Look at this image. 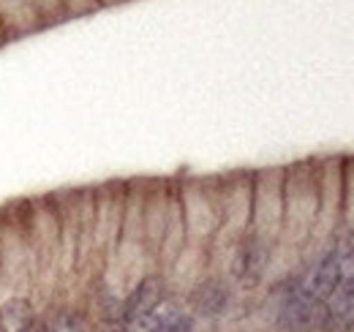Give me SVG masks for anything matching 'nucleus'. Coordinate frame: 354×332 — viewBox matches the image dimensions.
Instances as JSON below:
<instances>
[{
    "mask_svg": "<svg viewBox=\"0 0 354 332\" xmlns=\"http://www.w3.org/2000/svg\"><path fill=\"white\" fill-rule=\"evenodd\" d=\"M46 332H93L85 305L77 302H60L52 311H46Z\"/></svg>",
    "mask_w": 354,
    "mask_h": 332,
    "instance_id": "9d476101",
    "label": "nucleus"
},
{
    "mask_svg": "<svg viewBox=\"0 0 354 332\" xmlns=\"http://www.w3.org/2000/svg\"><path fill=\"white\" fill-rule=\"evenodd\" d=\"M316 208H319V188H316L313 158L283 164V226H281L278 248L303 259V250L308 246L310 229L316 221Z\"/></svg>",
    "mask_w": 354,
    "mask_h": 332,
    "instance_id": "f257e3e1",
    "label": "nucleus"
},
{
    "mask_svg": "<svg viewBox=\"0 0 354 332\" xmlns=\"http://www.w3.org/2000/svg\"><path fill=\"white\" fill-rule=\"evenodd\" d=\"M169 297H172V286L161 270L153 267L142 273L123 294V324H133L139 319L153 316Z\"/></svg>",
    "mask_w": 354,
    "mask_h": 332,
    "instance_id": "0eeeda50",
    "label": "nucleus"
},
{
    "mask_svg": "<svg viewBox=\"0 0 354 332\" xmlns=\"http://www.w3.org/2000/svg\"><path fill=\"white\" fill-rule=\"evenodd\" d=\"M283 226V166L254 169V202H251V229L267 240L278 243Z\"/></svg>",
    "mask_w": 354,
    "mask_h": 332,
    "instance_id": "423d86ee",
    "label": "nucleus"
},
{
    "mask_svg": "<svg viewBox=\"0 0 354 332\" xmlns=\"http://www.w3.org/2000/svg\"><path fill=\"white\" fill-rule=\"evenodd\" d=\"M180 208L185 218V234L194 246H207L216 240L221 226L218 205V174L210 177H177Z\"/></svg>",
    "mask_w": 354,
    "mask_h": 332,
    "instance_id": "7ed1b4c3",
    "label": "nucleus"
},
{
    "mask_svg": "<svg viewBox=\"0 0 354 332\" xmlns=\"http://www.w3.org/2000/svg\"><path fill=\"white\" fill-rule=\"evenodd\" d=\"M313 164H316L319 208H316V221L310 229L308 246L303 250V259L316 253L333 237L344 215V156H319L313 158Z\"/></svg>",
    "mask_w": 354,
    "mask_h": 332,
    "instance_id": "20e7f679",
    "label": "nucleus"
},
{
    "mask_svg": "<svg viewBox=\"0 0 354 332\" xmlns=\"http://www.w3.org/2000/svg\"><path fill=\"white\" fill-rule=\"evenodd\" d=\"M275 256H278V243L267 240L257 232H245L229 248L221 270L243 297H257L272 278Z\"/></svg>",
    "mask_w": 354,
    "mask_h": 332,
    "instance_id": "f03ea898",
    "label": "nucleus"
},
{
    "mask_svg": "<svg viewBox=\"0 0 354 332\" xmlns=\"http://www.w3.org/2000/svg\"><path fill=\"white\" fill-rule=\"evenodd\" d=\"M6 44H8V42H6V36H3V28H0V46H6Z\"/></svg>",
    "mask_w": 354,
    "mask_h": 332,
    "instance_id": "4468645a",
    "label": "nucleus"
},
{
    "mask_svg": "<svg viewBox=\"0 0 354 332\" xmlns=\"http://www.w3.org/2000/svg\"><path fill=\"white\" fill-rule=\"evenodd\" d=\"M39 316L36 299L25 291H8L0 299V332H25Z\"/></svg>",
    "mask_w": 354,
    "mask_h": 332,
    "instance_id": "1a4fd4ad",
    "label": "nucleus"
},
{
    "mask_svg": "<svg viewBox=\"0 0 354 332\" xmlns=\"http://www.w3.org/2000/svg\"><path fill=\"white\" fill-rule=\"evenodd\" d=\"M131 0H98V8H115V6H126Z\"/></svg>",
    "mask_w": 354,
    "mask_h": 332,
    "instance_id": "ddd939ff",
    "label": "nucleus"
},
{
    "mask_svg": "<svg viewBox=\"0 0 354 332\" xmlns=\"http://www.w3.org/2000/svg\"><path fill=\"white\" fill-rule=\"evenodd\" d=\"M44 25H55V22H66L74 17H88L93 11H98V0H36Z\"/></svg>",
    "mask_w": 354,
    "mask_h": 332,
    "instance_id": "9b49d317",
    "label": "nucleus"
},
{
    "mask_svg": "<svg viewBox=\"0 0 354 332\" xmlns=\"http://www.w3.org/2000/svg\"><path fill=\"white\" fill-rule=\"evenodd\" d=\"M0 28L6 42H17L36 30H44L46 25L36 0H0Z\"/></svg>",
    "mask_w": 354,
    "mask_h": 332,
    "instance_id": "6e6552de",
    "label": "nucleus"
},
{
    "mask_svg": "<svg viewBox=\"0 0 354 332\" xmlns=\"http://www.w3.org/2000/svg\"><path fill=\"white\" fill-rule=\"evenodd\" d=\"M341 226L354 232V156H344V215Z\"/></svg>",
    "mask_w": 354,
    "mask_h": 332,
    "instance_id": "f8f14e48",
    "label": "nucleus"
},
{
    "mask_svg": "<svg viewBox=\"0 0 354 332\" xmlns=\"http://www.w3.org/2000/svg\"><path fill=\"white\" fill-rule=\"evenodd\" d=\"M251 299L254 297H243L234 289L226 273L213 267L183 291V302L199 319V324H221L229 319H237V311H243Z\"/></svg>",
    "mask_w": 354,
    "mask_h": 332,
    "instance_id": "39448f33",
    "label": "nucleus"
}]
</instances>
